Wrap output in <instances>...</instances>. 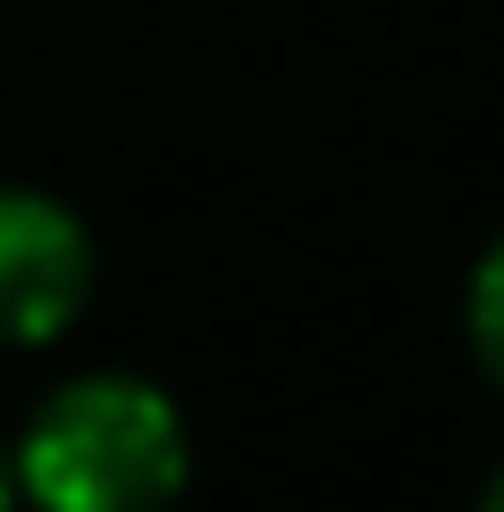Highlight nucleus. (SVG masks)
<instances>
[{"label":"nucleus","mask_w":504,"mask_h":512,"mask_svg":"<svg viewBox=\"0 0 504 512\" xmlns=\"http://www.w3.org/2000/svg\"><path fill=\"white\" fill-rule=\"evenodd\" d=\"M471 353H479V370H488L496 395H504V244L471 269Z\"/></svg>","instance_id":"7ed1b4c3"},{"label":"nucleus","mask_w":504,"mask_h":512,"mask_svg":"<svg viewBox=\"0 0 504 512\" xmlns=\"http://www.w3.org/2000/svg\"><path fill=\"white\" fill-rule=\"evenodd\" d=\"M9 471L34 512H168L185 487V420L143 378H76L34 412Z\"/></svg>","instance_id":"f257e3e1"},{"label":"nucleus","mask_w":504,"mask_h":512,"mask_svg":"<svg viewBox=\"0 0 504 512\" xmlns=\"http://www.w3.org/2000/svg\"><path fill=\"white\" fill-rule=\"evenodd\" d=\"M479 512H504V471H496V487H488V504H479Z\"/></svg>","instance_id":"39448f33"},{"label":"nucleus","mask_w":504,"mask_h":512,"mask_svg":"<svg viewBox=\"0 0 504 512\" xmlns=\"http://www.w3.org/2000/svg\"><path fill=\"white\" fill-rule=\"evenodd\" d=\"M9 496H17V471H9V462H0V512H9Z\"/></svg>","instance_id":"20e7f679"},{"label":"nucleus","mask_w":504,"mask_h":512,"mask_svg":"<svg viewBox=\"0 0 504 512\" xmlns=\"http://www.w3.org/2000/svg\"><path fill=\"white\" fill-rule=\"evenodd\" d=\"M93 294V244L51 194L0 185V345H51Z\"/></svg>","instance_id":"f03ea898"}]
</instances>
